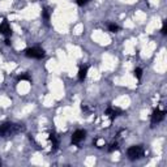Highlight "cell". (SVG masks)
Listing matches in <instances>:
<instances>
[{
	"label": "cell",
	"instance_id": "cell-1",
	"mask_svg": "<svg viewBox=\"0 0 167 167\" xmlns=\"http://www.w3.org/2000/svg\"><path fill=\"white\" fill-rule=\"evenodd\" d=\"M22 124H14V123H4L3 125H0V136L7 137V136H13V134L20 133L24 131Z\"/></svg>",
	"mask_w": 167,
	"mask_h": 167
},
{
	"label": "cell",
	"instance_id": "cell-2",
	"mask_svg": "<svg viewBox=\"0 0 167 167\" xmlns=\"http://www.w3.org/2000/svg\"><path fill=\"white\" fill-rule=\"evenodd\" d=\"M127 154H128L129 159H138V158H142L145 154V150L142 146L137 145V146H131V148L128 149V152H127Z\"/></svg>",
	"mask_w": 167,
	"mask_h": 167
},
{
	"label": "cell",
	"instance_id": "cell-3",
	"mask_svg": "<svg viewBox=\"0 0 167 167\" xmlns=\"http://www.w3.org/2000/svg\"><path fill=\"white\" fill-rule=\"evenodd\" d=\"M25 55L31 59H42V58H45V51L42 49H39V47H31V49L25 50Z\"/></svg>",
	"mask_w": 167,
	"mask_h": 167
},
{
	"label": "cell",
	"instance_id": "cell-4",
	"mask_svg": "<svg viewBox=\"0 0 167 167\" xmlns=\"http://www.w3.org/2000/svg\"><path fill=\"white\" fill-rule=\"evenodd\" d=\"M165 115H166L165 111H162L159 109H156L152 114V124L156 125V124H158V123H161L165 119Z\"/></svg>",
	"mask_w": 167,
	"mask_h": 167
},
{
	"label": "cell",
	"instance_id": "cell-5",
	"mask_svg": "<svg viewBox=\"0 0 167 167\" xmlns=\"http://www.w3.org/2000/svg\"><path fill=\"white\" fill-rule=\"evenodd\" d=\"M105 114L110 118V120L112 121L115 118H118L119 115H121V110H120V109H118V107H112V106H110V107H107V110L105 111Z\"/></svg>",
	"mask_w": 167,
	"mask_h": 167
},
{
	"label": "cell",
	"instance_id": "cell-6",
	"mask_svg": "<svg viewBox=\"0 0 167 167\" xmlns=\"http://www.w3.org/2000/svg\"><path fill=\"white\" fill-rule=\"evenodd\" d=\"M85 137H86V132L84 129L74 131L72 134V144H78V142H81L82 140H85Z\"/></svg>",
	"mask_w": 167,
	"mask_h": 167
},
{
	"label": "cell",
	"instance_id": "cell-7",
	"mask_svg": "<svg viewBox=\"0 0 167 167\" xmlns=\"http://www.w3.org/2000/svg\"><path fill=\"white\" fill-rule=\"evenodd\" d=\"M49 141L51 142V148H52V152H55V150L58 149V146H59V138L56 136V133H55V132H50V134H49Z\"/></svg>",
	"mask_w": 167,
	"mask_h": 167
},
{
	"label": "cell",
	"instance_id": "cell-8",
	"mask_svg": "<svg viewBox=\"0 0 167 167\" xmlns=\"http://www.w3.org/2000/svg\"><path fill=\"white\" fill-rule=\"evenodd\" d=\"M0 33L4 34L5 37H9V35L12 34V29L9 27L7 21H3V24H0Z\"/></svg>",
	"mask_w": 167,
	"mask_h": 167
},
{
	"label": "cell",
	"instance_id": "cell-9",
	"mask_svg": "<svg viewBox=\"0 0 167 167\" xmlns=\"http://www.w3.org/2000/svg\"><path fill=\"white\" fill-rule=\"evenodd\" d=\"M87 71H89V67L87 65H81L80 69H78V80L81 82L85 81V78L87 76Z\"/></svg>",
	"mask_w": 167,
	"mask_h": 167
},
{
	"label": "cell",
	"instance_id": "cell-10",
	"mask_svg": "<svg viewBox=\"0 0 167 167\" xmlns=\"http://www.w3.org/2000/svg\"><path fill=\"white\" fill-rule=\"evenodd\" d=\"M107 26H109V30L111 31V33H118V31L120 30L119 25H116V24H114V22H110Z\"/></svg>",
	"mask_w": 167,
	"mask_h": 167
},
{
	"label": "cell",
	"instance_id": "cell-11",
	"mask_svg": "<svg viewBox=\"0 0 167 167\" xmlns=\"http://www.w3.org/2000/svg\"><path fill=\"white\" fill-rule=\"evenodd\" d=\"M93 144H94V146H97V148H102V146H105V141H103L102 138L97 137V138H94Z\"/></svg>",
	"mask_w": 167,
	"mask_h": 167
},
{
	"label": "cell",
	"instance_id": "cell-12",
	"mask_svg": "<svg viewBox=\"0 0 167 167\" xmlns=\"http://www.w3.org/2000/svg\"><path fill=\"white\" fill-rule=\"evenodd\" d=\"M115 150H119V144H118V142H112V144L110 145V148H109V152L110 153L115 152Z\"/></svg>",
	"mask_w": 167,
	"mask_h": 167
},
{
	"label": "cell",
	"instance_id": "cell-13",
	"mask_svg": "<svg viewBox=\"0 0 167 167\" xmlns=\"http://www.w3.org/2000/svg\"><path fill=\"white\" fill-rule=\"evenodd\" d=\"M134 76H136V78L140 80V78L142 77V69L141 68H136V69H134Z\"/></svg>",
	"mask_w": 167,
	"mask_h": 167
},
{
	"label": "cell",
	"instance_id": "cell-14",
	"mask_svg": "<svg viewBox=\"0 0 167 167\" xmlns=\"http://www.w3.org/2000/svg\"><path fill=\"white\" fill-rule=\"evenodd\" d=\"M17 80H18V81H20V80H27V81H29L30 77H29V74H20V76L17 77Z\"/></svg>",
	"mask_w": 167,
	"mask_h": 167
},
{
	"label": "cell",
	"instance_id": "cell-15",
	"mask_svg": "<svg viewBox=\"0 0 167 167\" xmlns=\"http://www.w3.org/2000/svg\"><path fill=\"white\" fill-rule=\"evenodd\" d=\"M89 2H90V0H76V3H77L80 7H84L85 4H87Z\"/></svg>",
	"mask_w": 167,
	"mask_h": 167
},
{
	"label": "cell",
	"instance_id": "cell-16",
	"mask_svg": "<svg viewBox=\"0 0 167 167\" xmlns=\"http://www.w3.org/2000/svg\"><path fill=\"white\" fill-rule=\"evenodd\" d=\"M43 17H45L46 20L50 18V11L47 9V8H45V9H43Z\"/></svg>",
	"mask_w": 167,
	"mask_h": 167
},
{
	"label": "cell",
	"instance_id": "cell-17",
	"mask_svg": "<svg viewBox=\"0 0 167 167\" xmlns=\"http://www.w3.org/2000/svg\"><path fill=\"white\" fill-rule=\"evenodd\" d=\"M161 31H162V34H163V35H166V21H163V24H162Z\"/></svg>",
	"mask_w": 167,
	"mask_h": 167
},
{
	"label": "cell",
	"instance_id": "cell-18",
	"mask_svg": "<svg viewBox=\"0 0 167 167\" xmlns=\"http://www.w3.org/2000/svg\"><path fill=\"white\" fill-rule=\"evenodd\" d=\"M0 165H2V161H0Z\"/></svg>",
	"mask_w": 167,
	"mask_h": 167
}]
</instances>
